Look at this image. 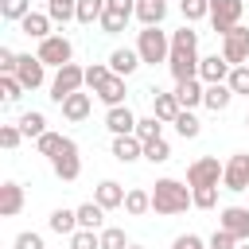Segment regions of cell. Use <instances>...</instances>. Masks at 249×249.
Masks as SVG:
<instances>
[{
	"mask_svg": "<svg viewBox=\"0 0 249 249\" xmlns=\"http://www.w3.org/2000/svg\"><path fill=\"white\" fill-rule=\"evenodd\" d=\"M187 206H195L187 183H179V179H156V191H152V210L156 214L171 218V214H183Z\"/></svg>",
	"mask_w": 249,
	"mask_h": 249,
	"instance_id": "obj_1",
	"label": "cell"
},
{
	"mask_svg": "<svg viewBox=\"0 0 249 249\" xmlns=\"http://www.w3.org/2000/svg\"><path fill=\"white\" fill-rule=\"evenodd\" d=\"M136 54L144 66H156V62H167L171 58V35L163 27H144L136 31Z\"/></svg>",
	"mask_w": 249,
	"mask_h": 249,
	"instance_id": "obj_2",
	"label": "cell"
},
{
	"mask_svg": "<svg viewBox=\"0 0 249 249\" xmlns=\"http://www.w3.org/2000/svg\"><path fill=\"white\" fill-rule=\"evenodd\" d=\"M86 86V66H78V62H70V66H62V70H54V78H51V101L54 105H62L70 93H78Z\"/></svg>",
	"mask_w": 249,
	"mask_h": 249,
	"instance_id": "obj_3",
	"label": "cell"
},
{
	"mask_svg": "<svg viewBox=\"0 0 249 249\" xmlns=\"http://www.w3.org/2000/svg\"><path fill=\"white\" fill-rule=\"evenodd\" d=\"M241 12H245L241 0H210V27H214V35L226 39L241 23Z\"/></svg>",
	"mask_w": 249,
	"mask_h": 249,
	"instance_id": "obj_4",
	"label": "cell"
},
{
	"mask_svg": "<svg viewBox=\"0 0 249 249\" xmlns=\"http://www.w3.org/2000/svg\"><path fill=\"white\" fill-rule=\"evenodd\" d=\"M35 54L43 58V66L62 70V66H70V62H74V43H70L66 35H47V39L39 43V51H35Z\"/></svg>",
	"mask_w": 249,
	"mask_h": 249,
	"instance_id": "obj_5",
	"label": "cell"
},
{
	"mask_svg": "<svg viewBox=\"0 0 249 249\" xmlns=\"http://www.w3.org/2000/svg\"><path fill=\"white\" fill-rule=\"evenodd\" d=\"M226 175V163H218V156H198L187 167V187H218Z\"/></svg>",
	"mask_w": 249,
	"mask_h": 249,
	"instance_id": "obj_6",
	"label": "cell"
},
{
	"mask_svg": "<svg viewBox=\"0 0 249 249\" xmlns=\"http://www.w3.org/2000/svg\"><path fill=\"white\" fill-rule=\"evenodd\" d=\"M136 16V0H105V16H101V31L105 35H121L124 23Z\"/></svg>",
	"mask_w": 249,
	"mask_h": 249,
	"instance_id": "obj_7",
	"label": "cell"
},
{
	"mask_svg": "<svg viewBox=\"0 0 249 249\" xmlns=\"http://www.w3.org/2000/svg\"><path fill=\"white\" fill-rule=\"evenodd\" d=\"M222 58L230 66H249V27H233L226 39H222Z\"/></svg>",
	"mask_w": 249,
	"mask_h": 249,
	"instance_id": "obj_8",
	"label": "cell"
},
{
	"mask_svg": "<svg viewBox=\"0 0 249 249\" xmlns=\"http://www.w3.org/2000/svg\"><path fill=\"white\" fill-rule=\"evenodd\" d=\"M198 62H202V54H198V51H175V47H171L167 70H171L175 86H179V82H191V78H198Z\"/></svg>",
	"mask_w": 249,
	"mask_h": 249,
	"instance_id": "obj_9",
	"label": "cell"
},
{
	"mask_svg": "<svg viewBox=\"0 0 249 249\" xmlns=\"http://www.w3.org/2000/svg\"><path fill=\"white\" fill-rule=\"evenodd\" d=\"M51 167H54V175L62 179V183H74L78 175H82V160H78V144L66 136V144H62V152L51 160Z\"/></svg>",
	"mask_w": 249,
	"mask_h": 249,
	"instance_id": "obj_10",
	"label": "cell"
},
{
	"mask_svg": "<svg viewBox=\"0 0 249 249\" xmlns=\"http://www.w3.org/2000/svg\"><path fill=\"white\" fill-rule=\"evenodd\" d=\"M226 191H249V152H233L226 160V175H222Z\"/></svg>",
	"mask_w": 249,
	"mask_h": 249,
	"instance_id": "obj_11",
	"label": "cell"
},
{
	"mask_svg": "<svg viewBox=\"0 0 249 249\" xmlns=\"http://www.w3.org/2000/svg\"><path fill=\"white\" fill-rule=\"evenodd\" d=\"M218 230L233 233L237 241H249V210L245 206H222L218 210Z\"/></svg>",
	"mask_w": 249,
	"mask_h": 249,
	"instance_id": "obj_12",
	"label": "cell"
},
{
	"mask_svg": "<svg viewBox=\"0 0 249 249\" xmlns=\"http://www.w3.org/2000/svg\"><path fill=\"white\" fill-rule=\"evenodd\" d=\"M16 78L23 82V89H39L47 82V66L39 54H19V66H16Z\"/></svg>",
	"mask_w": 249,
	"mask_h": 249,
	"instance_id": "obj_13",
	"label": "cell"
},
{
	"mask_svg": "<svg viewBox=\"0 0 249 249\" xmlns=\"http://www.w3.org/2000/svg\"><path fill=\"white\" fill-rule=\"evenodd\" d=\"M136 113L128 109V105H117V109H105V128L113 132V136H136Z\"/></svg>",
	"mask_w": 249,
	"mask_h": 249,
	"instance_id": "obj_14",
	"label": "cell"
},
{
	"mask_svg": "<svg viewBox=\"0 0 249 249\" xmlns=\"http://www.w3.org/2000/svg\"><path fill=\"white\" fill-rule=\"evenodd\" d=\"M140 66H144V62H140L136 47H117V51L109 54V70H113L117 78H132V74H136Z\"/></svg>",
	"mask_w": 249,
	"mask_h": 249,
	"instance_id": "obj_15",
	"label": "cell"
},
{
	"mask_svg": "<svg viewBox=\"0 0 249 249\" xmlns=\"http://www.w3.org/2000/svg\"><path fill=\"white\" fill-rule=\"evenodd\" d=\"M230 62L222 58V54H202V62H198V78L206 82V86H218V82H230Z\"/></svg>",
	"mask_w": 249,
	"mask_h": 249,
	"instance_id": "obj_16",
	"label": "cell"
},
{
	"mask_svg": "<svg viewBox=\"0 0 249 249\" xmlns=\"http://www.w3.org/2000/svg\"><path fill=\"white\" fill-rule=\"evenodd\" d=\"M124 187L117 183V179H101L97 187H93V202L97 206H105V210H117V206H124Z\"/></svg>",
	"mask_w": 249,
	"mask_h": 249,
	"instance_id": "obj_17",
	"label": "cell"
},
{
	"mask_svg": "<svg viewBox=\"0 0 249 249\" xmlns=\"http://www.w3.org/2000/svg\"><path fill=\"white\" fill-rule=\"evenodd\" d=\"M148 93H152V117H160L163 124H171L183 113V105H179L175 93H160V89H148Z\"/></svg>",
	"mask_w": 249,
	"mask_h": 249,
	"instance_id": "obj_18",
	"label": "cell"
},
{
	"mask_svg": "<svg viewBox=\"0 0 249 249\" xmlns=\"http://www.w3.org/2000/svg\"><path fill=\"white\" fill-rule=\"evenodd\" d=\"M58 109H62V117H66L70 124H82V121L89 117V109H93V97L78 89V93H70V97H66V101L58 105Z\"/></svg>",
	"mask_w": 249,
	"mask_h": 249,
	"instance_id": "obj_19",
	"label": "cell"
},
{
	"mask_svg": "<svg viewBox=\"0 0 249 249\" xmlns=\"http://www.w3.org/2000/svg\"><path fill=\"white\" fill-rule=\"evenodd\" d=\"M113 160H117V163H136V160H144V140H140V136H113Z\"/></svg>",
	"mask_w": 249,
	"mask_h": 249,
	"instance_id": "obj_20",
	"label": "cell"
},
{
	"mask_svg": "<svg viewBox=\"0 0 249 249\" xmlns=\"http://www.w3.org/2000/svg\"><path fill=\"white\" fill-rule=\"evenodd\" d=\"M136 19L140 27H160L167 19V0H136Z\"/></svg>",
	"mask_w": 249,
	"mask_h": 249,
	"instance_id": "obj_21",
	"label": "cell"
},
{
	"mask_svg": "<svg viewBox=\"0 0 249 249\" xmlns=\"http://www.w3.org/2000/svg\"><path fill=\"white\" fill-rule=\"evenodd\" d=\"M124 82H128V78H117V74H113V78H109L93 97H97L105 109H117V105H124V93H128V86H124Z\"/></svg>",
	"mask_w": 249,
	"mask_h": 249,
	"instance_id": "obj_22",
	"label": "cell"
},
{
	"mask_svg": "<svg viewBox=\"0 0 249 249\" xmlns=\"http://www.w3.org/2000/svg\"><path fill=\"white\" fill-rule=\"evenodd\" d=\"M175 97H179L183 109H195V105H202V97H206V82H202V78L179 82V86H175Z\"/></svg>",
	"mask_w": 249,
	"mask_h": 249,
	"instance_id": "obj_23",
	"label": "cell"
},
{
	"mask_svg": "<svg viewBox=\"0 0 249 249\" xmlns=\"http://www.w3.org/2000/svg\"><path fill=\"white\" fill-rule=\"evenodd\" d=\"M19 210H23V187L8 179V183L0 187V214H4V218H16Z\"/></svg>",
	"mask_w": 249,
	"mask_h": 249,
	"instance_id": "obj_24",
	"label": "cell"
},
{
	"mask_svg": "<svg viewBox=\"0 0 249 249\" xmlns=\"http://www.w3.org/2000/svg\"><path fill=\"white\" fill-rule=\"evenodd\" d=\"M47 226H51V233H58V237H70V233H78V210H66V206L51 210Z\"/></svg>",
	"mask_w": 249,
	"mask_h": 249,
	"instance_id": "obj_25",
	"label": "cell"
},
{
	"mask_svg": "<svg viewBox=\"0 0 249 249\" xmlns=\"http://www.w3.org/2000/svg\"><path fill=\"white\" fill-rule=\"evenodd\" d=\"M51 23H54V19H51L47 12H31V16L19 23V31H23L27 39H39V43H43L47 35H54V31H51Z\"/></svg>",
	"mask_w": 249,
	"mask_h": 249,
	"instance_id": "obj_26",
	"label": "cell"
},
{
	"mask_svg": "<svg viewBox=\"0 0 249 249\" xmlns=\"http://www.w3.org/2000/svg\"><path fill=\"white\" fill-rule=\"evenodd\" d=\"M230 101H233V89H230V82L206 86V97H202V105H206L210 113H226V109H230Z\"/></svg>",
	"mask_w": 249,
	"mask_h": 249,
	"instance_id": "obj_27",
	"label": "cell"
},
{
	"mask_svg": "<svg viewBox=\"0 0 249 249\" xmlns=\"http://www.w3.org/2000/svg\"><path fill=\"white\" fill-rule=\"evenodd\" d=\"M78 230H105V206L82 202L78 206Z\"/></svg>",
	"mask_w": 249,
	"mask_h": 249,
	"instance_id": "obj_28",
	"label": "cell"
},
{
	"mask_svg": "<svg viewBox=\"0 0 249 249\" xmlns=\"http://www.w3.org/2000/svg\"><path fill=\"white\" fill-rule=\"evenodd\" d=\"M124 210H128L132 218L148 214V210H152V191H144V187H132V191L124 195Z\"/></svg>",
	"mask_w": 249,
	"mask_h": 249,
	"instance_id": "obj_29",
	"label": "cell"
},
{
	"mask_svg": "<svg viewBox=\"0 0 249 249\" xmlns=\"http://www.w3.org/2000/svg\"><path fill=\"white\" fill-rule=\"evenodd\" d=\"M47 16L54 23H70L78 19V0H47Z\"/></svg>",
	"mask_w": 249,
	"mask_h": 249,
	"instance_id": "obj_30",
	"label": "cell"
},
{
	"mask_svg": "<svg viewBox=\"0 0 249 249\" xmlns=\"http://www.w3.org/2000/svg\"><path fill=\"white\" fill-rule=\"evenodd\" d=\"M16 124H19V132H23V136H31V140H39V136L47 132V117H43V113H35V109H31V113H23Z\"/></svg>",
	"mask_w": 249,
	"mask_h": 249,
	"instance_id": "obj_31",
	"label": "cell"
},
{
	"mask_svg": "<svg viewBox=\"0 0 249 249\" xmlns=\"http://www.w3.org/2000/svg\"><path fill=\"white\" fill-rule=\"evenodd\" d=\"M171 124H175V132H179L183 140H195V136L202 132V121H198V117H195L191 109H183V113H179V117H175Z\"/></svg>",
	"mask_w": 249,
	"mask_h": 249,
	"instance_id": "obj_32",
	"label": "cell"
},
{
	"mask_svg": "<svg viewBox=\"0 0 249 249\" xmlns=\"http://www.w3.org/2000/svg\"><path fill=\"white\" fill-rule=\"evenodd\" d=\"M101 16H105V0H78V23L93 27L101 23Z\"/></svg>",
	"mask_w": 249,
	"mask_h": 249,
	"instance_id": "obj_33",
	"label": "cell"
},
{
	"mask_svg": "<svg viewBox=\"0 0 249 249\" xmlns=\"http://www.w3.org/2000/svg\"><path fill=\"white\" fill-rule=\"evenodd\" d=\"M0 16L8 23H23L31 16V0H0Z\"/></svg>",
	"mask_w": 249,
	"mask_h": 249,
	"instance_id": "obj_34",
	"label": "cell"
},
{
	"mask_svg": "<svg viewBox=\"0 0 249 249\" xmlns=\"http://www.w3.org/2000/svg\"><path fill=\"white\" fill-rule=\"evenodd\" d=\"M113 78V70H109V62H93V66H86V89H101L105 82Z\"/></svg>",
	"mask_w": 249,
	"mask_h": 249,
	"instance_id": "obj_35",
	"label": "cell"
},
{
	"mask_svg": "<svg viewBox=\"0 0 249 249\" xmlns=\"http://www.w3.org/2000/svg\"><path fill=\"white\" fill-rule=\"evenodd\" d=\"M0 97H4V105H16L23 97V82L16 74H0Z\"/></svg>",
	"mask_w": 249,
	"mask_h": 249,
	"instance_id": "obj_36",
	"label": "cell"
},
{
	"mask_svg": "<svg viewBox=\"0 0 249 249\" xmlns=\"http://www.w3.org/2000/svg\"><path fill=\"white\" fill-rule=\"evenodd\" d=\"M62 144H66V136H58V132H43L39 140H35V148H39V156H47V160H54L58 152H62Z\"/></svg>",
	"mask_w": 249,
	"mask_h": 249,
	"instance_id": "obj_37",
	"label": "cell"
},
{
	"mask_svg": "<svg viewBox=\"0 0 249 249\" xmlns=\"http://www.w3.org/2000/svg\"><path fill=\"white\" fill-rule=\"evenodd\" d=\"M179 12H183L187 23H195V19H210V0H179Z\"/></svg>",
	"mask_w": 249,
	"mask_h": 249,
	"instance_id": "obj_38",
	"label": "cell"
},
{
	"mask_svg": "<svg viewBox=\"0 0 249 249\" xmlns=\"http://www.w3.org/2000/svg\"><path fill=\"white\" fill-rule=\"evenodd\" d=\"M171 47L175 51H198V31H191V23H183L179 31H171Z\"/></svg>",
	"mask_w": 249,
	"mask_h": 249,
	"instance_id": "obj_39",
	"label": "cell"
},
{
	"mask_svg": "<svg viewBox=\"0 0 249 249\" xmlns=\"http://www.w3.org/2000/svg\"><path fill=\"white\" fill-rule=\"evenodd\" d=\"M144 160H148V163H167V160H171V144H167L163 136H160V140H148V144H144Z\"/></svg>",
	"mask_w": 249,
	"mask_h": 249,
	"instance_id": "obj_40",
	"label": "cell"
},
{
	"mask_svg": "<svg viewBox=\"0 0 249 249\" xmlns=\"http://www.w3.org/2000/svg\"><path fill=\"white\" fill-rule=\"evenodd\" d=\"M160 128H163L160 117H140V121H136V136H140L144 144H148V140H160V136H163Z\"/></svg>",
	"mask_w": 249,
	"mask_h": 249,
	"instance_id": "obj_41",
	"label": "cell"
},
{
	"mask_svg": "<svg viewBox=\"0 0 249 249\" xmlns=\"http://www.w3.org/2000/svg\"><path fill=\"white\" fill-rule=\"evenodd\" d=\"M191 202L198 210H214L218 206V187H191Z\"/></svg>",
	"mask_w": 249,
	"mask_h": 249,
	"instance_id": "obj_42",
	"label": "cell"
},
{
	"mask_svg": "<svg viewBox=\"0 0 249 249\" xmlns=\"http://www.w3.org/2000/svg\"><path fill=\"white\" fill-rule=\"evenodd\" d=\"M128 245H132V241L124 237L121 226H105V230H101V249H128Z\"/></svg>",
	"mask_w": 249,
	"mask_h": 249,
	"instance_id": "obj_43",
	"label": "cell"
},
{
	"mask_svg": "<svg viewBox=\"0 0 249 249\" xmlns=\"http://www.w3.org/2000/svg\"><path fill=\"white\" fill-rule=\"evenodd\" d=\"M70 249H101V230H78V233H70Z\"/></svg>",
	"mask_w": 249,
	"mask_h": 249,
	"instance_id": "obj_44",
	"label": "cell"
},
{
	"mask_svg": "<svg viewBox=\"0 0 249 249\" xmlns=\"http://www.w3.org/2000/svg\"><path fill=\"white\" fill-rule=\"evenodd\" d=\"M230 89H233V97H249V66L230 70Z\"/></svg>",
	"mask_w": 249,
	"mask_h": 249,
	"instance_id": "obj_45",
	"label": "cell"
},
{
	"mask_svg": "<svg viewBox=\"0 0 249 249\" xmlns=\"http://www.w3.org/2000/svg\"><path fill=\"white\" fill-rule=\"evenodd\" d=\"M19 140H23V132H19V124H0V148H19Z\"/></svg>",
	"mask_w": 249,
	"mask_h": 249,
	"instance_id": "obj_46",
	"label": "cell"
},
{
	"mask_svg": "<svg viewBox=\"0 0 249 249\" xmlns=\"http://www.w3.org/2000/svg\"><path fill=\"white\" fill-rule=\"evenodd\" d=\"M241 241L233 237V233H226V230H214L210 233V241H206V249H237Z\"/></svg>",
	"mask_w": 249,
	"mask_h": 249,
	"instance_id": "obj_47",
	"label": "cell"
},
{
	"mask_svg": "<svg viewBox=\"0 0 249 249\" xmlns=\"http://www.w3.org/2000/svg\"><path fill=\"white\" fill-rule=\"evenodd\" d=\"M12 249H47V245H43V237H39V233H31V230H23V233H16V241H12Z\"/></svg>",
	"mask_w": 249,
	"mask_h": 249,
	"instance_id": "obj_48",
	"label": "cell"
},
{
	"mask_svg": "<svg viewBox=\"0 0 249 249\" xmlns=\"http://www.w3.org/2000/svg\"><path fill=\"white\" fill-rule=\"evenodd\" d=\"M171 249H206V241H202V237H198V233H179V237H175V245H171Z\"/></svg>",
	"mask_w": 249,
	"mask_h": 249,
	"instance_id": "obj_49",
	"label": "cell"
},
{
	"mask_svg": "<svg viewBox=\"0 0 249 249\" xmlns=\"http://www.w3.org/2000/svg\"><path fill=\"white\" fill-rule=\"evenodd\" d=\"M237 249H249V241H241V245H237Z\"/></svg>",
	"mask_w": 249,
	"mask_h": 249,
	"instance_id": "obj_50",
	"label": "cell"
},
{
	"mask_svg": "<svg viewBox=\"0 0 249 249\" xmlns=\"http://www.w3.org/2000/svg\"><path fill=\"white\" fill-rule=\"evenodd\" d=\"M128 249H144V245H128Z\"/></svg>",
	"mask_w": 249,
	"mask_h": 249,
	"instance_id": "obj_51",
	"label": "cell"
},
{
	"mask_svg": "<svg viewBox=\"0 0 249 249\" xmlns=\"http://www.w3.org/2000/svg\"><path fill=\"white\" fill-rule=\"evenodd\" d=\"M245 128H249V117H245Z\"/></svg>",
	"mask_w": 249,
	"mask_h": 249,
	"instance_id": "obj_52",
	"label": "cell"
}]
</instances>
